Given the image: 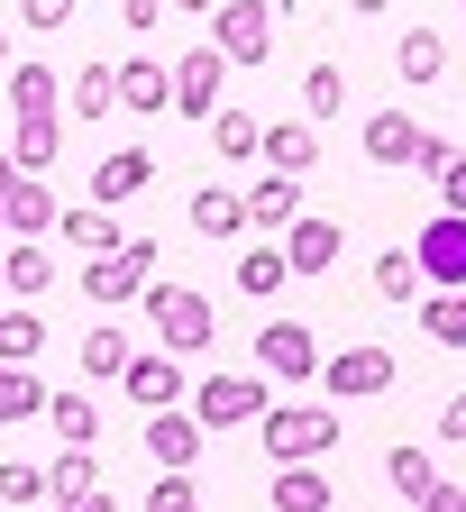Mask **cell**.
<instances>
[{
  "mask_svg": "<svg viewBox=\"0 0 466 512\" xmlns=\"http://www.w3.org/2000/svg\"><path fill=\"white\" fill-rule=\"evenodd\" d=\"M302 110H311V119L348 110V74H339V64H311V74H302Z\"/></svg>",
  "mask_w": 466,
  "mask_h": 512,
  "instance_id": "36",
  "label": "cell"
},
{
  "mask_svg": "<svg viewBox=\"0 0 466 512\" xmlns=\"http://www.w3.org/2000/svg\"><path fill=\"white\" fill-rule=\"evenodd\" d=\"M147 256H156V238H119L110 256H83V293H92V302H138V293L156 284Z\"/></svg>",
  "mask_w": 466,
  "mask_h": 512,
  "instance_id": "5",
  "label": "cell"
},
{
  "mask_svg": "<svg viewBox=\"0 0 466 512\" xmlns=\"http://www.w3.org/2000/svg\"><path fill=\"white\" fill-rule=\"evenodd\" d=\"M128 403H138V412H174L183 403V357H165V348H147V357H128Z\"/></svg>",
  "mask_w": 466,
  "mask_h": 512,
  "instance_id": "13",
  "label": "cell"
},
{
  "mask_svg": "<svg viewBox=\"0 0 466 512\" xmlns=\"http://www.w3.org/2000/svg\"><path fill=\"white\" fill-rule=\"evenodd\" d=\"M384 476H393V494H403L412 512H421V503H430V494L448 485V476H439V458H430V448H393V458H384Z\"/></svg>",
  "mask_w": 466,
  "mask_h": 512,
  "instance_id": "23",
  "label": "cell"
},
{
  "mask_svg": "<svg viewBox=\"0 0 466 512\" xmlns=\"http://www.w3.org/2000/svg\"><path fill=\"white\" fill-rule=\"evenodd\" d=\"M147 512H202V485H192V476H156L147 485Z\"/></svg>",
  "mask_w": 466,
  "mask_h": 512,
  "instance_id": "39",
  "label": "cell"
},
{
  "mask_svg": "<svg viewBox=\"0 0 466 512\" xmlns=\"http://www.w3.org/2000/svg\"><path fill=\"white\" fill-rule=\"evenodd\" d=\"M128 357H138V348H128V330H83V375H128Z\"/></svg>",
  "mask_w": 466,
  "mask_h": 512,
  "instance_id": "33",
  "label": "cell"
},
{
  "mask_svg": "<svg viewBox=\"0 0 466 512\" xmlns=\"http://www.w3.org/2000/svg\"><path fill=\"white\" fill-rule=\"evenodd\" d=\"M147 183H156V156H147V147H119V156H101V165H92V202H101V211H119V202H138Z\"/></svg>",
  "mask_w": 466,
  "mask_h": 512,
  "instance_id": "14",
  "label": "cell"
},
{
  "mask_svg": "<svg viewBox=\"0 0 466 512\" xmlns=\"http://www.w3.org/2000/svg\"><path fill=\"white\" fill-rule=\"evenodd\" d=\"M174 110L211 128V110H220V46H211V37L183 46V64H174Z\"/></svg>",
  "mask_w": 466,
  "mask_h": 512,
  "instance_id": "9",
  "label": "cell"
},
{
  "mask_svg": "<svg viewBox=\"0 0 466 512\" xmlns=\"http://www.w3.org/2000/svg\"><path fill=\"white\" fill-rule=\"evenodd\" d=\"M192 421L202 430H238V421H265V375H202L192 384Z\"/></svg>",
  "mask_w": 466,
  "mask_h": 512,
  "instance_id": "4",
  "label": "cell"
},
{
  "mask_svg": "<svg viewBox=\"0 0 466 512\" xmlns=\"http://www.w3.org/2000/svg\"><path fill=\"white\" fill-rule=\"evenodd\" d=\"M192 229H202V238H238V229H247V192L202 183V192H192Z\"/></svg>",
  "mask_w": 466,
  "mask_h": 512,
  "instance_id": "22",
  "label": "cell"
},
{
  "mask_svg": "<svg viewBox=\"0 0 466 512\" xmlns=\"http://www.w3.org/2000/svg\"><path fill=\"white\" fill-rule=\"evenodd\" d=\"M211 46H220V64H265L275 55V10H265V0H220Z\"/></svg>",
  "mask_w": 466,
  "mask_h": 512,
  "instance_id": "6",
  "label": "cell"
},
{
  "mask_svg": "<svg viewBox=\"0 0 466 512\" xmlns=\"http://www.w3.org/2000/svg\"><path fill=\"white\" fill-rule=\"evenodd\" d=\"M165 10H211V0H165Z\"/></svg>",
  "mask_w": 466,
  "mask_h": 512,
  "instance_id": "49",
  "label": "cell"
},
{
  "mask_svg": "<svg viewBox=\"0 0 466 512\" xmlns=\"http://www.w3.org/2000/svg\"><path fill=\"white\" fill-rule=\"evenodd\" d=\"M393 64H403V83H439L448 74V37L439 28H412L403 46H393Z\"/></svg>",
  "mask_w": 466,
  "mask_h": 512,
  "instance_id": "26",
  "label": "cell"
},
{
  "mask_svg": "<svg viewBox=\"0 0 466 512\" xmlns=\"http://www.w3.org/2000/svg\"><path fill=\"white\" fill-rule=\"evenodd\" d=\"M265 503H275V512H329V476H311V467H284L275 485H265Z\"/></svg>",
  "mask_w": 466,
  "mask_h": 512,
  "instance_id": "30",
  "label": "cell"
},
{
  "mask_svg": "<svg viewBox=\"0 0 466 512\" xmlns=\"http://www.w3.org/2000/svg\"><path fill=\"white\" fill-rule=\"evenodd\" d=\"M10 183H19V165H10V156H0V192H10Z\"/></svg>",
  "mask_w": 466,
  "mask_h": 512,
  "instance_id": "48",
  "label": "cell"
},
{
  "mask_svg": "<svg viewBox=\"0 0 466 512\" xmlns=\"http://www.w3.org/2000/svg\"><path fill=\"white\" fill-rule=\"evenodd\" d=\"M439 211H457V220H466V165H457V174L439 183Z\"/></svg>",
  "mask_w": 466,
  "mask_h": 512,
  "instance_id": "45",
  "label": "cell"
},
{
  "mask_svg": "<svg viewBox=\"0 0 466 512\" xmlns=\"http://www.w3.org/2000/svg\"><path fill=\"white\" fill-rule=\"evenodd\" d=\"M412 266H421V284L466 293V220L457 211H430V229L412 238Z\"/></svg>",
  "mask_w": 466,
  "mask_h": 512,
  "instance_id": "7",
  "label": "cell"
},
{
  "mask_svg": "<svg viewBox=\"0 0 466 512\" xmlns=\"http://www.w3.org/2000/svg\"><path fill=\"white\" fill-rule=\"evenodd\" d=\"M0 128H10V110H0Z\"/></svg>",
  "mask_w": 466,
  "mask_h": 512,
  "instance_id": "52",
  "label": "cell"
},
{
  "mask_svg": "<svg viewBox=\"0 0 466 512\" xmlns=\"http://www.w3.org/2000/svg\"><path fill=\"white\" fill-rule=\"evenodd\" d=\"M37 348H46V320L28 302H10V311H0V366H28Z\"/></svg>",
  "mask_w": 466,
  "mask_h": 512,
  "instance_id": "29",
  "label": "cell"
},
{
  "mask_svg": "<svg viewBox=\"0 0 466 512\" xmlns=\"http://www.w3.org/2000/svg\"><path fill=\"white\" fill-rule=\"evenodd\" d=\"M348 10H357V19H375V10H393V0H348Z\"/></svg>",
  "mask_w": 466,
  "mask_h": 512,
  "instance_id": "47",
  "label": "cell"
},
{
  "mask_svg": "<svg viewBox=\"0 0 466 512\" xmlns=\"http://www.w3.org/2000/svg\"><path fill=\"white\" fill-rule=\"evenodd\" d=\"M46 430H55L64 448H92V439H101V403L83 394V384H74V394H46Z\"/></svg>",
  "mask_w": 466,
  "mask_h": 512,
  "instance_id": "20",
  "label": "cell"
},
{
  "mask_svg": "<svg viewBox=\"0 0 466 512\" xmlns=\"http://www.w3.org/2000/svg\"><path fill=\"white\" fill-rule=\"evenodd\" d=\"M156 19H165V0H119V28L128 37H156Z\"/></svg>",
  "mask_w": 466,
  "mask_h": 512,
  "instance_id": "43",
  "label": "cell"
},
{
  "mask_svg": "<svg viewBox=\"0 0 466 512\" xmlns=\"http://www.w3.org/2000/svg\"><path fill=\"white\" fill-rule=\"evenodd\" d=\"M19 19H28L37 37H55V28H74V0H19Z\"/></svg>",
  "mask_w": 466,
  "mask_h": 512,
  "instance_id": "41",
  "label": "cell"
},
{
  "mask_svg": "<svg viewBox=\"0 0 466 512\" xmlns=\"http://www.w3.org/2000/svg\"><path fill=\"white\" fill-rule=\"evenodd\" d=\"M147 330H156L165 357H202L220 339V311H211V293H192V284H147Z\"/></svg>",
  "mask_w": 466,
  "mask_h": 512,
  "instance_id": "2",
  "label": "cell"
},
{
  "mask_svg": "<svg viewBox=\"0 0 466 512\" xmlns=\"http://www.w3.org/2000/svg\"><path fill=\"white\" fill-rule=\"evenodd\" d=\"M55 211H64V202H55L37 174H19L10 192H0V229H10V247H37V238L55 229Z\"/></svg>",
  "mask_w": 466,
  "mask_h": 512,
  "instance_id": "10",
  "label": "cell"
},
{
  "mask_svg": "<svg viewBox=\"0 0 466 512\" xmlns=\"http://www.w3.org/2000/svg\"><path fill=\"white\" fill-rule=\"evenodd\" d=\"M83 485H101V458L92 448H64V458L46 467V494H83Z\"/></svg>",
  "mask_w": 466,
  "mask_h": 512,
  "instance_id": "38",
  "label": "cell"
},
{
  "mask_svg": "<svg viewBox=\"0 0 466 512\" xmlns=\"http://www.w3.org/2000/svg\"><path fill=\"white\" fill-rule=\"evenodd\" d=\"M0 421H46V384L28 366H0Z\"/></svg>",
  "mask_w": 466,
  "mask_h": 512,
  "instance_id": "32",
  "label": "cell"
},
{
  "mask_svg": "<svg viewBox=\"0 0 466 512\" xmlns=\"http://www.w3.org/2000/svg\"><path fill=\"white\" fill-rule=\"evenodd\" d=\"M439 439H466V384H457V394L439 403Z\"/></svg>",
  "mask_w": 466,
  "mask_h": 512,
  "instance_id": "44",
  "label": "cell"
},
{
  "mask_svg": "<svg viewBox=\"0 0 466 512\" xmlns=\"http://www.w3.org/2000/svg\"><path fill=\"white\" fill-rule=\"evenodd\" d=\"M55 147H64V119H10V165L19 174H46Z\"/></svg>",
  "mask_w": 466,
  "mask_h": 512,
  "instance_id": "24",
  "label": "cell"
},
{
  "mask_svg": "<svg viewBox=\"0 0 466 512\" xmlns=\"http://www.w3.org/2000/svg\"><path fill=\"white\" fill-rule=\"evenodd\" d=\"M375 293H384V302H421V266H412V247H403V256H375Z\"/></svg>",
  "mask_w": 466,
  "mask_h": 512,
  "instance_id": "37",
  "label": "cell"
},
{
  "mask_svg": "<svg viewBox=\"0 0 466 512\" xmlns=\"http://www.w3.org/2000/svg\"><path fill=\"white\" fill-rule=\"evenodd\" d=\"M64 83H55V64H10V119H55Z\"/></svg>",
  "mask_w": 466,
  "mask_h": 512,
  "instance_id": "21",
  "label": "cell"
},
{
  "mask_svg": "<svg viewBox=\"0 0 466 512\" xmlns=\"http://www.w3.org/2000/svg\"><path fill=\"white\" fill-rule=\"evenodd\" d=\"M421 330H430L439 348H466V293H430V302H421Z\"/></svg>",
  "mask_w": 466,
  "mask_h": 512,
  "instance_id": "35",
  "label": "cell"
},
{
  "mask_svg": "<svg viewBox=\"0 0 466 512\" xmlns=\"http://www.w3.org/2000/svg\"><path fill=\"white\" fill-rule=\"evenodd\" d=\"M55 275H64V266H55L46 247H10V256H0V284H10V302H37Z\"/></svg>",
  "mask_w": 466,
  "mask_h": 512,
  "instance_id": "25",
  "label": "cell"
},
{
  "mask_svg": "<svg viewBox=\"0 0 466 512\" xmlns=\"http://www.w3.org/2000/svg\"><path fill=\"white\" fill-rule=\"evenodd\" d=\"M119 110V64H83L74 74V119H110Z\"/></svg>",
  "mask_w": 466,
  "mask_h": 512,
  "instance_id": "31",
  "label": "cell"
},
{
  "mask_svg": "<svg viewBox=\"0 0 466 512\" xmlns=\"http://www.w3.org/2000/svg\"><path fill=\"white\" fill-rule=\"evenodd\" d=\"M256 439H265V458H275V467H311V458L339 448V412H329V403H265Z\"/></svg>",
  "mask_w": 466,
  "mask_h": 512,
  "instance_id": "1",
  "label": "cell"
},
{
  "mask_svg": "<svg viewBox=\"0 0 466 512\" xmlns=\"http://www.w3.org/2000/svg\"><path fill=\"white\" fill-rule=\"evenodd\" d=\"M275 247H284V266H293V275H329V266H339V256H348L339 220H311V211H302V220H293V229H284Z\"/></svg>",
  "mask_w": 466,
  "mask_h": 512,
  "instance_id": "12",
  "label": "cell"
},
{
  "mask_svg": "<svg viewBox=\"0 0 466 512\" xmlns=\"http://www.w3.org/2000/svg\"><path fill=\"white\" fill-rule=\"evenodd\" d=\"M256 366L265 375H320V339H311V320H265V330H256Z\"/></svg>",
  "mask_w": 466,
  "mask_h": 512,
  "instance_id": "8",
  "label": "cell"
},
{
  "mask_svg": "<svg viewBox=\"0 0 466 512\" xmlns=\"http://www.w3.org/2000/svg\"><path fill=\"white\" fill-rule=\"evenodd\" d=\"M211 147H220V165H256V147H265V128H256L247 110H211Z\"/></svg>",
  "mask_w": 466,
  "mask_h": 512,
  "instance_id": "27",
  "label": "cell"
},
{
  "mask_svg": "<svg viewBox=\"0 0 466 512\" xmlns=\"http://www.w3.org/2000/svg\"><path fill=\"white\" fill-rule=\"evenodd\" d=\"M457 10H466V0H457Z\"/></svg>",
  "mask_w": 466,
  "mask_h": 512,
  "instance_id": "54",
  "label": "cell"
},
{
  "mask_svg": "<svg viewBox=\"0 0 466 512\" xmlns=\"http://www.w3.org/2000/svg\"><path fill=\"white\" fill-rule=\"evenodd\" d=\"M202 439H211V430L192 421V412H147V458H156L165 476H183L192 458H202Z\"/></svg>",
  "mask_w": 466,
  "mask_h": 512,
  "instance_id": "15",
  "label": "cell"
},
{
  "mask_svg": "<svg viewBox=\"0 0 466 512\" xmlns=\"http://www.w3.org/2000/svg\"><path fill=\"white\" fill-rule=\"evenodd\" d=\"M119 110H174V74L156 55H128L119 64Z\"/></svg>",
  "mask_w": 466,
  "mask_h": 512,
  "instance_id": "19",
  "label": "cell"
},
{
  "mask_svg": "<svg viewBox=\"0 0 466 512\" xmlns=\"http://www.w3.org/2000/svg\"><path fill=\"white\" fill-rule=\"evenodd\" d=\"M0 64H10V37H0Z\"/></svg>",
  "mask_w": 466,
  "mask_h": 512,
  "instance_id": "51",
  "label": "cell"
},
{
  "mask_svg": "<svg viewBox=\"0 0 466 512\" xmlns=\"http://www.w3.org/2000/svg\"><path fill=\"white\" fill-rule=\"evenodd\" d=\"M284 275H293V266H284V247H247V256H238V293H247V302H275Z\"/></svg>",
  "mask_w": 466,
  "mask_h": 512,
  "instance_id": "28",
  "label": "cell"
},
{
  "mask_svg": "<svg viewBox=\"0 0 466 512\" xmlns=\"http://www.w3.org/2000/svg\"><path fill=\"white\" fill-rule=\"evenodd\" d=\"M412 165H421L430 183H448V174L466 165V147H457V138H421V156H412Z\"/></svg>",
  "mask_w": 466,
  "mask_h": 512,
  "instance_id": "40",
  "label": "cell"
},
{
  "mask_svg": "<svg viewBox=\"0 0 466 512\" xmlns=\"http://www.w3.org/2000/svg\"><path fill=\"white\" fill-rule=\"evenodd\" d=\"M366 156H375V165H412V156H421L412 110H366Z\"/></svg>",
  "mask_w": 466,
  "mask_h": 512,
  "instance_id": "17",
  "label": "cell"
},
{
  "mask_svg": "<svg viewBox=\"0 0 466 512\" xmlns=\"http://www.w3.org/2000/svg\"><path fill=\"white\" fill-rule=\"evenodd\" d=\"M55 238L74 247V256H110V247H119V220H110L101 202H64V211H55Z\"/></svg>",
  "mask_w": 466,
  "mask_h": 512,
  "instance_id": "16",
  "label": "cell"
},
{
  "mask_svg": "<svg viewBox=\"0 0 466 512\" xmlns=\"http://www.w3.org/2000/svg\"><path fill=\"white\" fill-rule=\"evenodd\" d=\"M46 512H119L110 485H83V494H46Z\"/></svg>",
  "mask_w": 466,
  "mask_h": 512,
  "instance_id": "42",
  "label": "cell"
},
{
  "mask_svg": "<svg viewBox=\"0 0 466 512\" xmlns=\"http://www.w3.org/2000/svg\"><path fill=\"white\" fill-rule=\"evenodd\" d=\"M0 311H10V284H0Z\"/></svg>",
  "mask_w": 466,
  "mask_h": 512,
  "instance_id": "50",
  "label": "cell"
},
{
  "mask_svg": "<svg viewBox=\"0 0 466 512\" xmlns=\"http://www.w3.org/2000/svg\"><path fill=\"white\" fill-rule=\"evenodd\" d=\"M320 394L329 403H375V394H393V348H339V357H320Z\"/></svg>",
  "mask_w": 466,
  "mask_h": 512,
  "instance_id": "3",
  "label": "cell"
},
{
  "mask_svg": "<svg viewBox=\"0 0 466 512\" xmlns=\"http://www.w3.org/2000/svg\"><path fill=\"white\" fill-rule=\"evenodd\" d=\"M46 494V467L37 458H0V512H28Z\"/></svg>",
  "mask_w": 466,
  "mask_h": 512,
  "instance_id": "34",
  "label": "cell"
},
{
  "mask_svg": "<svg viewBox=\"0 0 466 512\" xmlns=\"http://www.w3.org/2000/svg\"><path fill=\"white\" fill-rule=\"evenodd\" d=\"M293 220H302V183H293V174L247 183V229H293Z\"/></svg>",
  "mask_w": 466,
  "mask_h": 512,
  "instance_id": "18",
  "label": "cell"
},
{
  "mask_svg": "<svg viewBox=\"0 0 466 512\" xmlns=\"http://www.w3.org/2000/svg\"><path fill=\"white\" fill-rule=\"evenodd\" d=\"M256 165L265 174H293V183L320 174V128L311 119H275V128H265V147H256Z\"/></svg>",
  "mask_w": 466,
  "mask_h": 512,
  "instance_id": "11",
  "label": "cell"
},
{
  "mask_svg": "<svg viewBox=\"0 0 466 512\" xmlns=\"http://www.w3.org/2000/svg\"><path fill=\"white\" fill-rule=\"evenodd\" d=\"M421 512H466V485H439V494H430Z\"/></svg>",
  "mask_w": 466,
  "mask_h": 512,
  "instance_id": "46",
  "label": "cell"
},
{
  "mask_svg": "<svg viewBox=\"0 0 466 512\" xmlns=\"http://www.w3.org/2000/svg\"><path fill=\"white\" fill-rule=\"evenodd\" d=\"M0 238H10V229H0Z\"/></svg>",
  "mask_w": 466,
  "mask_h": 512,
  "instance_id": "53",
  "label": "cell"
}]
</instances>
